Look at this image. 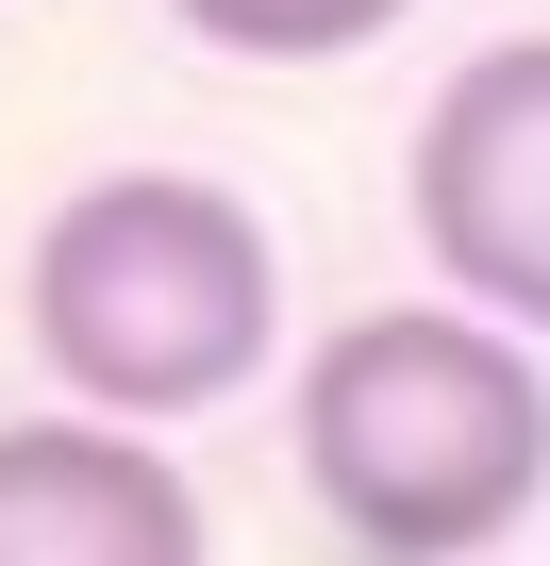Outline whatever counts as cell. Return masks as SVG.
<instances>
[{
	"label": "cell",
	"mask_w": 550,
	"mask_h": 566,
	"mask_svg": "<svg viewBox=\"0 0 550 566\" xmlns=\"http://www.w3.org/2000/svg\"><path fill=\"white\" fill-rule=\"evenodd\" d=\"M401 200L450 301H484L500 334H550V34H500L434 84Z\"/></svg>",
	"instance_id": "cell-3"
},
{
	"label": "cell",
	"mask_w": 550,
	"mask_h": 566,
	"mask_svg": "<svg viewBox=\"0 0 550 566\" xmlns=\"http://www.w3.org/2000/svg\"><path fill=\"white\" fill-rule=\"evenodd\" d=\"M200 483L134 417H0V566H200Z\"/></svg>",
	"instance_id": "cell-4"
},
{
	"label": "cell",
	"mask_w": 550,
	"mask_h": 566,
	"mask_svg": "<svg viewBox=\"0 0 550 566\" xmlns=\"http://www.w3.org/2000/svg\"><path fill=\"white\" fill-rule=\"evenodd\" d=\"M34 350L84 417H217L234 384H267V350H284V250H267V217L200 167H101L51 200L34 233Z\"/></svg>",
	"instance_id": "cell-2"
},
{
	"label": "cell",
	"mask_w": 550,
	"mask_h": 566,
	"mask_svg": "<svg viewBox=\"0 0 550 566\" xmlns=\"http://www.w3.org/2000/svg\"><path fill=\"white\" fill-rule=\"evenodd\" d=\"M301 483L367 566H484L550 500V367L484 301H384L301 350Z\"/></svg>",
	"instance_id": "cell-1"
},
{
	"label": "cell",
	"mask_w": 550,
	"mask_h": 566,
	"mask_svg": "<svg viewBox=\"0 0 550 566\" xmlns=\"http://www.w3.org/2000/svg\"><path fill=\"white\" fill-rule=\"evenodd\" d=\"M167 18L200 51H234V67H351V51H384L417 18V0H167Z\"/></svg>",
	"instance_id": "cell-5"
}]
</instances>
